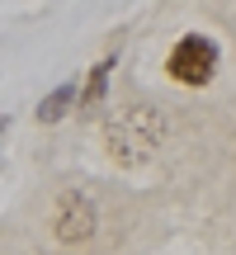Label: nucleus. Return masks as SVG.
I'll return each mask as SVG.
<instances>
[{"label":"nucleus","mask_w":236,"mask_h":255,"mask_svg":"<svg viewBox=\"0 0 236 255\" xmlns=\"http://www.w3.org/2000/svg\"><path fill=\"white\" fill-rule=\"evenodd\" d=\"M95 227H100V208H95V199L85 189H62V199H57L52 208V232L62 246H81V241L95 237Z\"/></svg>","instance_id":"nucleus-3"},{"label":"nucleus","mask_w":236,"mask_h":255,"mask_svg":"<svg viewBox=\"0 0 236 255\" xmlns=\"http://www.w3.org/2000/svg\"><path fill=\"white\" fill-rule=\"evenodd\" d=\"M218 66H222V47H218V38H208V33H180L170 43V52H165V76H170L175 85H189V90L213 85Z\"/></svg>","instance_id":"nucleus-2"},{"label":"nucleus","mask_w":236,"mask_h":255,"mask_svg":"<svg viewBox=\"0 0 236 255\" xmlns=\"http://www.w3.org/2000/svg\"><path fill=\"white\" fill-rule=\"evenodd\" d=\"M114 66H118V52H104L100 62L90 66V76L81 81V95H76V114H81V119H90V114H100L104 104H109V81H114Z\"/></svg>","instance_id":"nucleus-4"},{"label":"nucleus","mask_w":236,"mask_h":255,"mask_svg":"<svg viewBox=\"0 0 236 255\" xmlns=\"http://www.w3.org/2000/svg\"><path fill=\"white\" fill-rule=\"evenodd\" d=\"M5 132H9V119H5V114H0V142H5Z\"/></svg>","instance_id":"nucleus-6"},{"label":"nucleus","mask_w":236,"mask_h":255,"mask_svg":"<svg viewBox=\"0 0 236 255\" xmlns=\"http://www.w3.org/2000/svg\"><path fill=\"white\" fill-rule=\"evenodd\" d=\"M76 95H81V85H76V81H62L57 90H47L43 100H38L33 119L38 123H62L66 114H76Z\"/></svg>","instance_id":"nucleus-5"},{"label":"nucleus","mask_w":236,"mask_h":255,"mask_svg":"<svg viewBox=\"0 0 236 255\" xmlns=\"http://www.w3.org/2000/svg\"><path fill=\"white\" fill-rule=\"evenodd\" d=\"M161 142H165V119L151 104H127L123 114H114L104 123V146H109V156L118 165H127V170L146 165L161 151Z\"/></svg>","instance_id":"nucleus-1"}]
</instances>
